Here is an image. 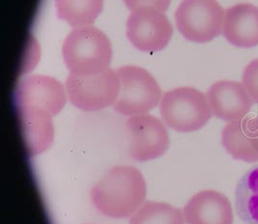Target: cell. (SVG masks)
Returning a JSON list of instances; mask_svg holds the SVG:
<instances>
[{
	"instance_id": "cell-12",
	"label": "cell",
	"mask_w": 258,
	"mask_h": 224,
	"mask_svg": "<svg viewBox=\"0 0 258 224\" xmlns=\"http://www.w3.org/2000/svg\"><path fill=\"white\" fill-rule=\"evenodd\" d=\"M223 35L231 45L252 48L258 45V7L240 3L225 11Z\"/></svg>"
},
{
	"instance_id": "cell-7",
	"label": "cell",
	"mask_w": 258,
	"mask_h": 224,
	"mask_svg": "<svg viewBox=\"0 0 258 224\" xmlns=\"http://www.w3.org/2000/svg\"><path fill=\"white\" fill-rule=\"evenodd\" d=\"M173 34V27L164 12L154 8L132 11L126 24V36L132 45L143 53L164 50Z\"/></svg>"
},
{
	"instance_id": "cell-9",
	"label": "cell",
	"mask_w": 258,
	"mask_h": 224,
	"mask_svg": "<svg viewBox=\"0 0 258 224\" xmlns=\"http://www.w3.org/2000/svg\"><path fill=\"white\" fill-rule=\"evenodd\" d=\"M67 96L58 80L45 76L32 75L22 79L16 86V107H33L56 116L64 108Z\"/></svg>"
},
{
	"instance_id": "cell-13",
	"label": "cell",
	"mask_w": 258,
	"mask_h": 224,
	"mask_svg": "<svg viewBox=\"0 0 258 224\" xmlns=\"http://www.w3.org/2000/svg\"><path fill=\"white\" fill-rule=\"evenodd\" d=\"M24 143L29 156L47 151L53 141L52 116L33 107H17Z\"/></svg>"
},
{
	"instance_id": "cell-17",
	"label": "cell",
	"mask_w": 258,
	"mask_h": 224,
	"mask_svg": "<svg viewBox=\"0 0 258 224\" xmlns=\"http://www.w3.org/2000/svg\"><path fill=\"white\" fill-rule=\"evenodd\" d=\"M184 215L175 207L162 202H145L134 213L130 224H184Z\"/></svg>"
},
{
	"instance_id": "cell-6",
	"label": "cell",
	"mask_w": 258,
	"mask_h": 224,
	"mask_svg": "<svg viewBox=\"0 0 258 224\" xmlns=\"http://www.w3.org/2000/svg\"><path fill=\"white\" fill-rule=\"evenodd\" d=\"M225 12L217 0H183L175 11L179 32L195 43H208L221 34Z\"/></svg>"
},
{
	"instance_id": "cell-15",
	"label": "cell",
	"mask_w": 258,
	"mask_h": 224,
	"mask_svg": "<svg viewBox=\"0 0 258 224\" xmlns=\"http://www.w3.org/2000/svg\"><path fill=\"white\" fill-rule=\"evenodd\" d=\"M103 5L104 0H54L57 18L76 28L93 24Z\"/></svg>"
},
{
	"instance_id": "cell-19",
	"label": "cell",
	"mask_w": 258,
	"mask_h": 224,
	"mask_svg": "<svg viewBox=\"0 0 258 224\" xmlns=\"http://www.w3.org/2000/svg\"><path fill=\"white\" fill-rule=\"evenodd\" d=\"M127 8L131 11H135L140 8H154L160 10L162 12H165L171 0H123Z\"/></svg>"
},
{
	"instance_id": "cell-4",
	"label": "cell",
	"mask_w": 258,
	"mask_h": 224,
	"mask_svg": "<svg viewBox=\"0 0 258 224\" xmlns=\"http://www.w3.org/2000/svg\"><path fill=\"white\" fill-rule=\"evenodd\" d=\"M120 92L113 109L123 116L145 115L159 104L161 87L147 70L136 65L119 67Z\"/></svg>"
},
{
	"instance_id": "cell-16",
	"label": "cell",
	"mask_w": 258,
	"mask_h": 224,
	"mask_svg": "<svg viewBox=\"0 0 258 224\" xmlns=\"http://www.w3.org/2000/svg\"><path fill=\"white\" fill-rule=\"evenodd\" d=\"M222 142L225 151L235 159L246 162L258 161V155L247 138L246 118L231 121L225 125L222 133Z\"/></svg>"
},
{
	"instance_id": "cell-14",
	"label": "cell",
	"mask_w": 258,
	"mask_h": 224,
	"mask_svg": "<svg viewBox=\"0 0 258 224\" xmlns=\"http://www.w3.org/2000/svg\"><path fill=\"white\" fill-rule=\"evenodd\" d=\"M235 207L242 221L246 224H258V164L249 168L238 182Z\"/></svg>"
},
{
	"instance_id": "cell-2",
	"label": "cell",
	"mask_w": 258,
	"mask_h": 224,
	"mask_svg": "<svg viewBox=\"0 0 258 224\" xmlns=\"http://www.w3.org/2000/svg\"><path fill=\"white\" fill-rule=\"evenodd\" d=\"M63 60L72 74L90 76L108 69L112 47L108 37L88 25L73 29L62 44Z\"/></svg>"
},
{
	"instance_id": "cell-10",
	"label": "cell",
	"mask_w": 258,
	"mask_h": 224,
	"mask_svg": "<svg viewBox=\"0 0 258 224\" xmlns=\"http://www.w3.org/2000/svg\"><path fill=\"white\" fill-rule=\"evenodd\" d=\"M207 98L212 114L230 122L245 118L254 103L244 84L233 81L213 83L207 93Z\"/></svg>"
},
{
	"instance_id": "cell-5",
	"label": "cell",
	"mask_w": 258,
	"mask_h": 224,
	"mask_svg": "<svg viewBox=\"0 0 258 224\" xmlns=\"http://www.w3.org/2000/svg\"><path fill=\"white\" fill-rule=\"evenodd\" d=\"M71 103L85 112H95L113 105L120 92L116 71L110 68L90 76L70 73L65 82Z\"/></svg>"
},
{
	"instance_id": "cell-18",
	"label": "cell",
	"mask_w": 258,
	"mask_h": 224,
	"mask_svg": "<svg viewBox=\"0 0 258 224\" xmlns=\"http://www.w3.org/2000/svg\"><path fill=\"white\" fill-rule=\"evenodd\" d=\"M243 84L253 102L258 103V59L246 65L243 73Z\"/></svg>"
},
{
	"instance_id": "cell-11",
	"label": "cell",
	"mask_w": 258,
	"mask_h": 224,
	"mask_svg": "<svg viewBox=\"0 0 258 224\" xmlns=\"http://www.w3.org/2000/svg\"><path fill=\"white\" fill-rule=\"evenodd\" d=\"M188 224H233L229 199L219 191L203 190L194 195L184 208Z\"/></svg>"
},
{
	"instance_id": "cell-3",
	"label": "cell",
	"mask_w": 258,
	"mask_h": 224,
	"mask_svg": "<svg viewBox=\"0 0 258 224\" xmlns=\"http://www.w3.org/2000/svg\"><path fill=\"white\" fill-rule=\"evenodd\" d=\"M160 113L164 123L178 132L200 130L212 116L207 96L191 86L164 93L160 101Z\"/></svg>"
},
{
	"instance_id": "cell-1",
	"label": "cell",
	"mask_w": 258,
	"mask_h": 224,
	"mask_svg": "<svg viewBox=\"0 0 258 224\" xmlns=\"http://www.w3.org/2000/svg\"><path fill=\"white\" fill-rule=\"evenodd\" d=\"M146 196V184L133 166L109 169L91 189L95 208L111 218H125L139 210Z\"/></svg>"
},
{
	"instance_id": "cell-20",
	"label": "cell",
	"mask_w": 258,
	"mask_h": 224,
	"mask_svg": "<svg viewBox=\"0 0 258 224\" xmlns=\"http://www.w3.org/2000/svg\"><path fill=\"white\" fill-rule=\"evenodd\" d=\"M246 130L249 144L258 155V117L246 118Z\"/></svg>"
},
{
	"instance_id": "cell-8",
	"label": "cell",
	"mask_w": 258,
	"mask_h": 224,
	"mask_svg": "<svg viewBox=\"0 0 258 224\" xmlns=\"http://www.w3.org/2000/svg\"><path fill=\"white\" fill-rule=\"evenodd\" d=\"M129 155L137 161L156 159L167 151L168 132L164 123L151 115L133 116L126 122Z\"/></svg>"
}]
</instances>
